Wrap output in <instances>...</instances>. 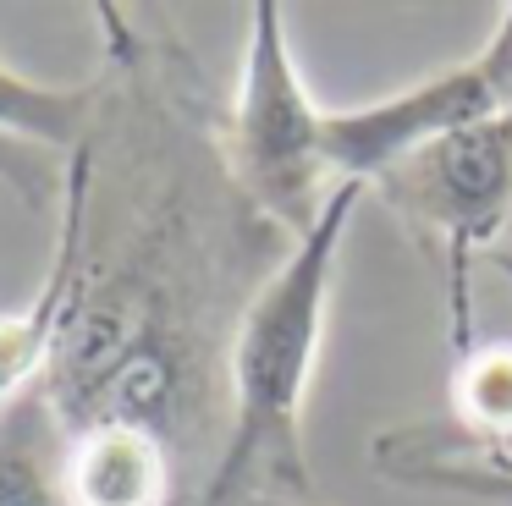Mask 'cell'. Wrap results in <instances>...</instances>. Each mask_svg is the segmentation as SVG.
Wrapping results in <instances>:
<instances>
[{
  "label": "cell",
  "mask_w": 512,
  "mask_h": 506,
  "mask_svg": "<svg viewBox=\"0 0 512 506\" xmlns=\"http://www.w3.org/2000/svg\"><path fill=\"white\" fill-rule=\"evenodd\" d=\"M364 193V182L336 187L325 215L287 242L276 270L237 314L226 347V446L204 479L199 506H237L248 495H309L303 407L325 347L336 259Z\"/></svg>",
  "instance_id": "obj_1"
},
{
  "label": "cell",
  "mask_w": 512,
  "mask_h": 506,
  "mask_svg": "<svg viewBox=\"0 0 512 506\" xmlns=\"http://www.w3.org/2000/svg\"><path fill=\"white\" fill-rule=\"evenodd\" d=\"M325 116L331 110L314 105L292 61L287 11L276 0H254L243 77H237V99L226 116V176L248 209H259L292 237H303L342 187L325 154Z\"/></svg>",
  "instance_id": "obj_2"
},
{
  "label": "cell",
  "mask_w": 512,
  "mask_h": 506,
  "mask_svg": "<svg viewBox=\"0 0 512 506\" xmlns=\"http://www.w3.org/2000/svg\"><path fill=\"white\" fill-rule=\"evenodd\" d=\"M419 242L441 253L452 352L468 347V270L507 242L512 220V121L490 116L419 149L375 182Z\"/></svg>",
  "instance_id": "obj_3"
},
{
  "label": "cell",
  "mask_w": 512,
  "mask_h": 506,
  "mask_svg": "<svg viewBox=\"0 0 512 506\" xmlns=\"http://www.w3.org/2000/svg\"><path fill=\"white\" fill-rule=\"evenodd\" d=\"M490 116H501V110H496V88H490L485 66L479 61L446 66V72L424 77V83L375 99V105L331 110L325 116L331 176L375 187L380 176L397 171L402 160H413L419 149H430V143L452 138L463 127H479Z\"/></svg>",
  "instance_id": "obj_4"
},
{
  "label": "cell",
  "mask_w": 512,
  "mask_h": 506,
  "mask_svg": "<svg viewBox=\"0 0 512 506\" xmlns=\"http://www.w3.org/2000/svg\"><path fill=\"white\" fill-rule=\"evenodd\" d=\"M182 462L160 429L100 418L67 429L61 495L67 506H177Z\"/></svg>",
  "instance_id": "obj_5"
},
{
  "label": "cell",
  "mask_w": 512,
  "mask_h": 506,
  "mask_svg": "<svg viewBox=\"0 0 512 506\" xmlns=\"http://www.w3.org/2000/svg\"><path fill=\"white\" fill-rule=\"evenodd\" d=\"M89 187H94V138L72 154L67 171V193H61V226H56V253H50V270L39 281V292L23 308H6L0 314V413L39 385L50 363V347L61 336V314H67L72 297V275H78V253H83V215H89Z\"/></svg>",
  "instance_id": "obj_6"
},
{
  "label": "cell",
  "mask_w": 512,
  "mask_h": 506,
  "mask_svg": "<svg viewBox=\"0 0 512 506\" xmlns=\"http://www.w3.org/2000/svg\"><path fill=\"white\" fill-rule=\"evenodd\" d=\"M105 116V77L94 83H39L0 61V143L39 154H78Z\"/></svg>",
  "instance_id": "obj_7"
},
{
  "label": "cell",
  "mask_w": 512,
  "mask_h": 506,
  "mask_svg": "<svg viewBox=\"0 0 512 506\" xmlns=\"http://www.w3.org/2000/svg\"><path fill=\"white\" fill-rule=\"evenodd\" d=\"M446 446L512 457V341H468L446 380Z\"/></svg>",
  "instance_id": "obj_8"
},
{
  "label": "cell",
  "mask_w": 512,
  "mask_h": 506,
  "mask_svg": "<svg viewBox=\"0 0 512 506\" xmlns=\"http://www.w3.org/2000/svg\"><path fill=\"white\" fill-rule=\"evenodd\" d=\"M61 457H67V424L50 407L45 385H28L0 413V506H67Z\"/></svg>",
  "instance_id": "obj_9"
},
{
  "label": "cell",
  "mask_w": 512,
  "mask_h": 506,
  "mask_svg": "<svg viewBox=\"0 0 512 506\" xmlns=\"http://www.w3.org/2000/svg\"><path fill=\"white\" fill-rule=\"evenodd\" d=\"M369 451H375V468L386 479L419 484V490L474 495V501H490V506H512V457L446 446L435 429H391Z\"/></svg>",
  "instance_id": "obj_10"
},
{
  "label": "cell",
  "mask_w": 512,
  "mask_h": 506,
  "mask_svg": "<svg viewBox=\"0 0 512 506\" xmlns=\"http://www.w3.org/2000/svg\"><path fill=\"white\" fill-rule=\"evenodd\" d=\"M474 61L485 66L490 88H496V110H501V116L512 121V6H501L496 28H490L485 50H479Z\"/></svg>",
  "instance_id": "obj_11"
},
{
  "label": "cell",
  "mask_w": 512,
  "mask_h": 506,
  "mask_svg": "<svg viewBox=\"0 0 512 506\" xmlns=\"http://www.w3.org/2000/svg\"><path fill=\"white\" fill-rule=\"evenodd\" d=\"M237 506H314L309 495H248V501H237Z\"/></svg>",
  "instance_id": "obj_12"
}]
</instances>
